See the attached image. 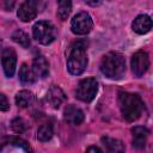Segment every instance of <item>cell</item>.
<instances>
[{
	"instance_id": "obj_1",
	"label": "cell",
	"mask_w": 153,
	"mask_h": 153,
	"mask_svg": "<svg viewBox=\"0 0 153 153\" xmlns=\"http://www.w3.org/2000/svg\"><path fill=\"white\" fill-rule=\"evenodd\" d=\"M118 105L123 118L128 122L136 121L143 110V102L136 93L121 92L118 94Z\"/></svg>"
},
{
	"instance_id": "obj_2",
	"label": "cell",
	"mask_w": 153,
	"mask_h": 153,
	"mask_svg": "<svg viewBox=\"0 0 153 153\" xmlns=\"http://www.w3.org/2000/svg\"><path fill=\"white\" fill-rule=\"evenodd\" d=\"M86 49H87L86 41H78L71 45L67 56V68L71 74L79 75L86 69L88 62Z\"/></svg>"
},
{
	"instance_id": "obj_3",
	"label": "cell",
	"mask_w": 153,
	"mask_h": 153,
	"mask_svg": "<svg viewBox=\"0 0 153 153\" xmlns=\"http://www.w3.org/2000/svg\"><path fill=\"white\" fill-rule=\"evenodd\" d=\"M100 71L109 79H121L126 72V60L123 55L117 51L105 54L100 62Z\"/></svg>"
},
{
	"instance_id": "obj_4",
	"label": "cell",
	"mask_w": 153,
	"mask_h": 153,
	"mask_svg": "<svg viewBox=\"0 0 153 153\" xmlns=\"http://www.w3.org/2000/svg\"><path fill=\"white\" fill-rule=\"evenodd\" d=\"M33 38L41 44H50L56 37V29L48 20H39L32 26Z\"/></svg>"
},
{
	"instance_id": "obj_5",
	"label": "cell",
	"mask_w": 153,
	"mask_h": 153,
	"mask_svg": "<svg viewBox=\"0 0 153 153\" xmlns=\"http://www.w3.org/2000/svg\"><path fill=\"white\" fill-rule=\"evenodd\" d=\"M98 91V82L94 78L82 79L76 87V98L81 102L88 103L93 100Z\"/></svg>"
},
{
	"instance_id": "obj_6",
	"label": "cell",
	"mask_w": 153,
	"mask_h": 153,
	"mask_svg": "<svg viewBox=\"0 0 153 153\" xmlns=\"http://www.w3.org/2000/svg\"><path fill=\"white\" fill-rule=\"evenodd\" d=\"M93 22L87 12H79L71 22V29L75 35H86L91 31Z\"/></svg>"
},
{
	"instance_id": "obj_7",
	"label": "cell",
	"mask_w": 153,
	"mask_h": 153,
	"mask_svg": "<svg viewBox=\"0 0 153 153\" xmlns=\"http://www.w3.org/2000/svg\"><path fill=\"white\" fill-rule=\"evenodd\" d=\"M148 67H149V57L146 51L139 50L131 56V71L134 75L142 76L147 72Z\"/></svg>"
},
{
	"instance_id": "obj_8",
	"label": "cell",
	"mask_w": 153,
	"mask_h": 153,
	"mask_svg": "<svg viewBox=\"0 0 153 153\" xmlns=\"http://www.w3.org/2000/svg\"><path fill=\"white\" fill-rule=\"evenodd\" d=\"M1 62L6 76H13L17 66V54L13 48H5L1 54Z\"/></svg>"
},
{
	"instance_id": "obj_9",
	"label": "cell",
	"mask_w": 153,
	"mask_h": 153,
	"mask_svg": "<svg viewBox=\"0 0 153 153\" xmlns=\"http://www.w3.org/2000/svg\"><path fill=\"white\" fill-rule=\"evenodd\" d=\"M37 12H38V4L37 1H33V0H27L25 2H23L18 11H17V16L18 18L22 20V22H30L32 19L36 18L37 16Z\"/></svg>"
},
{
	"instance_id": "obj_10",
	"label": "cell",
	"mask_w": 153,
	"mask_h": 153,
	"mask_svg": "<svg viewBox=\"0 0 153 153\" xmlns=\"http://www.w3.org/2000/svg\"><path fill=\"white\" fill-rule=\"evenodd\" d=\"M131 26H133V30L136 33L145 35V33L149 32L151 29H152V19L147 14H140L134 19Z\"/></svg>"
},
{
	"instance_id": "obj_11",
	"label": "cell",
	"mask_w": 153,
	"mask_h": 153,
	"mask_svg": "<svg viewBox=\"0 0 153 153\" xmlns=\"http://www.w3.org/2000/svg\"><path fill=\"white\" fill-rule=\"evenodd\" d=\"M47 100L49 102V104L57 109L60 108V105L66 100V94L65 92L62 91L61 87L56 86V85H53L49 90H48V93H47Z\"/></svg>"
},
{
	"instance_id": "obj_12",
	"label": "cell",
	"mask_w": 153,
	"mask_h": 153,
	"mask_svg": "<svg viewBox=\"0 0 153 153\" xmlns=\"http://www.w3.org/2000/svg\"><path fill=\"white\" fill-rule=\"evenodd\" d=\"M131 134H133V146L137 149H142L146 145V141L149 134L148 129L145 127L136 126L131 129Z\"/></svg>"
},
{
	"instance_id": "obj_13",
	"label": "cell",
	"mask_w": 153,
	"mask_h": 153,
	"mask_svg": "<svg viewBox=\"0 0 153 153\" xmlns=\"http://www.w3.org/2000/svg\"><path fill=\"white\" fill-rule=\"evenodd\" d=\"M102 145L104 147L105 153H124L126 148L122 141L109 137V136H103L102 137Z\"/></svg>"
},
{
	"instance_id": "obj_14",
	"label": "cell",
	"mask_w": 153,
	"mask_h": 153,
	"mask_svg": "<svg viewBox=\"0 0 153 153\" xmlns=\"http://www.w3.org/2000/svg\"><path fill=\"white\" fill-rule=\"evenodd\" d=\"M32 71L36 76L45 78L49 73V63L47 59L42 55H37L32 61Z\"/></svg>"
},
{
	"instance_id": "obj_15",
	"label": "cell",
	"mask_w": 153,
	"mask_h": 153,
	"mask_svg": "<svg viewBox=\"0 0 153 153\" xmlns=\"http://www.w3.org/2000/svg\"><path fill=\"white\" fill-rule=\"evenodd\" d=\"M65 120L69 124L78 126L84 121V112L74 105H68L65 109Z\"/></svg>"
},
{
	"instance_id": "obj_16",
	"label": "cell",
	"mask_w": 153,
	"mask_h": 153,
	"mask_svg": "<svg viewBox=\"0 0 153 153\" xmlns=\"http://www.w3.org/2000/svg\"><path fill=\"white\" fill-rule=\"evenodd\" d=\"M35 100V96L29 90H22L16 94V104L19 108H27Z\"/></svg>"
},
{
	"instance_id": "obj_17",
	"label": "cell",
	"mask_w": 153,
	"mask_h": 153,
	"mask_svg": "<svg viewBox=\"0 0 153 153\" xmlns=\"http://www.w3.org/2000/svg\"><path fill=\"white\" fill-rule=\"evenodd\" d=\"M19 80L23 84H26V85L33 84L35 80H36V75H35L32 68H30L26 63H23L20 66V69H19Z\"/></svg>"
},
{
	"instance_id": "obj_18",
	"label": "cell",
	"mask_w": 153,
	"mask_h": 153,
	"mask_svg": "<svg viewBox=\"0 0 153 153\" xmlns=\"http://www.w3.org/2000/svg\"><path fill=\"white\" fill-rule=\"evenodd\" d=\"M53 134H54L53 126L50 123H43L42 126H39L37 130V139L39 141H48L51 139Z\"/></svg>"
},
{
	"instance_id": "obj_19",
	"label": "cell",
	"mask_w": 153,
	"mask_h": 153,
	"mask_svg": "<svg viewBox=\"0 0 153 153\" xmlns=\"http://www.w3.org/2000/svg\"><path fill=\"white\" fill-rule=\"evenodd\" d=\"M6 142H7L8 145H14V146L20 147L25 153H33V149H32V147L29 145V142L25 141V140L22 139V137L11 136V137H7V139H6Z\"/></svg>"
},
{
	"instance_id": "obj_20",
	"label": "cell",
	"mask_w": 153,
	"mask_h": 153,
	"mask_svg": "<svg viewBox=\"0 0 153 153\" xmlns=\"http://www.w3.org/2000/svg\"><path fill=\"white\" fill-rule=\"evenodd\" d=\"M72 11V2L68 0L59 1L57 4V17L61 20H66Z\"/></svg>"
},
{
	"instance_id": "obj_21",
	"label": "cell",
	"mask_w": 153,
	"mask_h": 153,
	"mask_svg": "<svg viewBox=\"0 0 153 153\" xmlns=\"http://www.w3.org/2000/svg\"><path fill=\"white\" fill-rule=\"evenodd\" d=\"M12 39L19 44L20 47L23 48H29L30 47V38H29V35L26 32H24L23 30H16L13 33H12Z\"/></svg>"
},
{
	"instance_id": "obj_22",
	"label": "cell",
	"mask_w": 153,
	"mask_h": 153,
	"mask_svg": "<svg viewBox=\"0 0 153 153\" xmlns=\"http://www.w3.org/2000/svg\"><path fill=\"white\" fill-rule=\"evenodd\" d=\"M11 128L13 129V131L20 134V133H24V131L26 130L27 126H26V122H25L23 118L16 117V118L12 120V122H11Z\"/></svg>"
},
{
	"instance_id": "obj_23",
	"label": "cell",
	"mask_w": 153,
	"mask_h": 153,
	"mask_svg": "<svg viewBox=\"0 0 153 153\" xmlns=\"http://www.w3.org/2000/svg\"><path fill=\"white\" fill-rule=\"evenodd\" d=\"M10 109V103L4 93H0V111H7Z\"/></svg>"
},
{
	"instance_id": "obj_24",
	"label": "cell",
	"mask_w": 153,
	"mask_h": 153,
	"mask_svg": "<svg viewBox=\"0 0 153 153\" xmlns=\"http://www.w3.org/2000/svg\"><path fill=\"white\" fill-rule=\"evenodd\" d=\"M85 153H103L98 147H96V146H91V147H88L87 149H86V152Z\"/></svg>"
},
{
	"instance_id": "obj_25",
	"label": "cell",
	"mask_w": 153,
	"mask_h": 153,
	"mask_svg": "<svg viewBox=\"0 0 153 153\" xmlns=\"http://www.w3.org/2000/svg\"><path fill=\"white\" fill-rule=\"evenodd\" d=\"M0 43H1V41H0Z\"/></svg>"
}]
</instances>
